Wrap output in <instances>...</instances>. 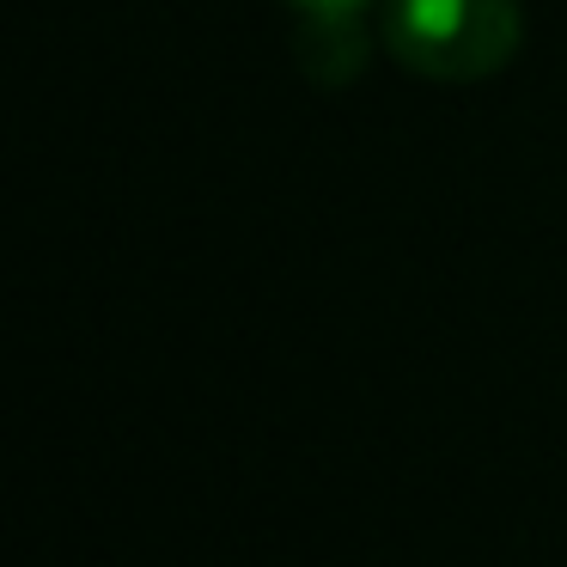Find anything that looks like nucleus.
I'll use <instances>...</instances> for the list:
<instances>
[{
	"label": "nucleus",
	"instance_id": "f257e3e1",
	"mask_svg": "<svg viewBox=\"0 0 567 567\" xmlns=\"http://www.w3.org/2000/svg\"><path fill=\"white\" fill-rule=\"evenodd\" d=\"M379 38L403 74L440 80V86H476L518 55L525 13L518 0H391Z\"/></svg>",
	"mask_w": 567,
	"mask_h": 567
},
{
	"label": "nucleus",
	"instance_id": "f03ea898",
	"mask_svg": "<svg viewBox=\"0 0 567 567\" xmlns=\"http://www.w3.org/2000/svg\"><path fill=\"white\" fill-rule=\"evenodd\" d=\"M299 55H306V74L336 86V80H354L367 62V38H360V13H299Z\"/></svg>",
	"mask_w": 567,
	"mask_h": 567
},
{
	"label": "nucleus",
	"instance_id": "7ed1b4c3",
	"mask_svg": "<svg viewBox=\"0 0 567 567\" xmlns=\"http://www.w3.org/2000/svg\"><path fill=\"white\" fill-rule=\"evenodd\" d=\"M299 13H367V0H287Z\"/></svg>",
	"mask_w": 567,
	"mask_h": 567
}]
</instances>
